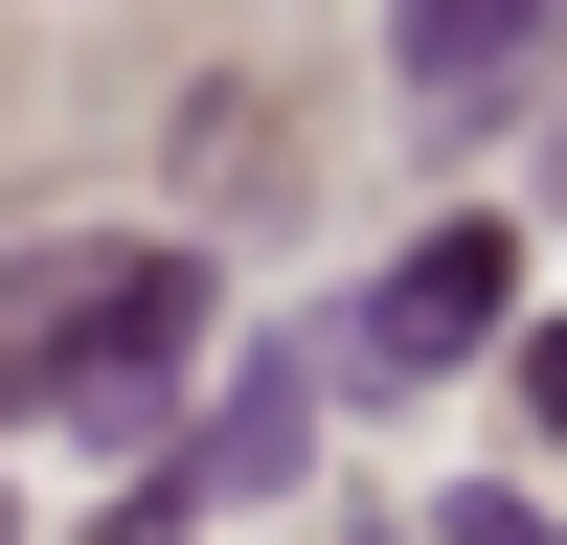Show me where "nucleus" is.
<instances>
[{
  "instance_id": "6e6552de",
  "label": "nucleus",
  "mask_w": 567,
  "mask_h": 545,
  "mask_svg": "<svg viewBox=\"0 0 567 545\" xmlns=\"http://www.w3.org/2000/svg\"><path fill=\"white\" fill-rule=\"evenodd\" d=\"M0 545H23V523H0Z\"/></svg>"
},
{
  "instance_id": "423d86ee",
  "label": "nucleus",
  "mask_w": 567,
  "mask_h": 545,
  "mask_svg": "<svg viewBox=\"0 0 567 545\" xmlns=\"http://www.w3.org/2000/svg\"><path fill=\"white\" fill-rule=\"evenodd\" d=\"M454 545H545V523H523V500H454Z\"/></svg>"
},
{
  "instance_id": "39448f33",
  "label": "nucleus",
  "mask_w": 567,
  "mask_h": 545,
  "mask_svg": "<svg viewBox=\"0 0 567 545\" xmlns=\"http://www.w3.org/2000/svg\"><path fill=\"white\" fill-rule=\"evenodd\" d=\"M523 409H545V432H567V318H545V341H523Z\"/></svg>"
},
{
  "instance_id": "f03ea898",
  "label": "nucleus",
  "mask_w": 567,
  "mask_h": 545,
  "mask_svg": "<svg viewBox=\"0 0 567 545\" xmlns=\"http://www.w3.org/2000/svg\"><path fill=\"white\" fill-rule=\"evenodd\" d=\"M499 296H523V227L454 205L432 250H386V296L341 318V387H432V363H477V341H499Z\"/></svg>"
},
{
  "instance_id": "0eeeda50",
  "label": "nucleus",
  "mask_w": 567,
  "mask_h": 545,
  "mask_svg": "<svg viewBox=\"0 0 567 545\" xmlns=\"http://www.w3.org/2000/svg\"><path fill=\"white\" fill-rule=\"evenodd\" d=\"M545 182H567V136H545Z\"/></svg>"
},
{
  "instance_id": "20e7f679",
  "label": "nucleus",
  "mask_w": 567,
  "mask_h": 545,
  "mask_svg": "<svg viewBox=\"0 0 567 545\" xmlns=\"http://www.w3.org/2000/svg\"><path fill=\"white\" fill-rule=\"evenodd\" d=\"M545 23H567V0H409V23H386V45H409V114H432V136H477L499 91L545 69Z\"/></svg>"
},
{
  "instance_id": "7ed1b4c3",
  "label": "nucleus",
  "mask_w": 567,
  "mask_h": 545,
  "mask_svg": "<svg viewBox=\"0 0 567 545\" xmlns=\"http://www.w3.org/2000/svg\"><path fill=\"white\" fill-rule=\"evenodd\" d=\"M296 454H318V363H250V387L205 409V454H182V477L136 500V545H182V523H205V500H272V477H296Z\"/></svg>"
},
{
  "instance_id": "f257e3e1",
  "label": "nucleus",
  "mask_w": 567,
  "mask_h": 545,
  "mask_svg": "<svg viewBox=\"0 0 567 545\" xmlns=\"http://www.w3.org/2000/svg\"><path fill=\"white\" fill-rule=\"evenodd\" d=\"M182 341H205V272L182 250H0V432H23V409L159 432Z\"/></svg>"
}]
</instances>
